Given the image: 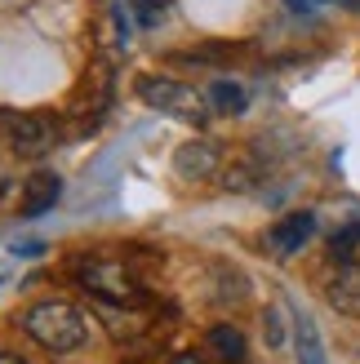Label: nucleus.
Instances as JSON below:
<instances>
[{
	"label": "nucleus",
	"mask_w": 360,
	"mask_h": 364,
	"mask_svg": "<svg viewBox=\"0 0 360 364\" xmlns=\"http://www.w3.org/2000/svg\"><path fill=\"white\" fill-rule=\"evenodd\" d=\"M174 169H178V178L201 182V178H209L213 169H218V147H213V142H205V138L183 142V147L174 151Z\"/></svg>",
	"instance_id": "423d86ee"
},
{
	"label": "nucleus",
	"mask_w": 360,
	"mask_h": 364,
	"mask_svg": "<svg viewBox=\"0 0 360 364\" xmlns=\"http://www.w3.org/2000/svg\"><path fill=\"white\" fill-rule=\"evenodd\" d=\"M0 364H27L23 355H14V351H0Z\"/></svg>",
	"instance_id": "dca6fc26"
},
{
	"label": "nucleus",
	"mask_w": 360,
	"mask_h": 364,
	"mask_svg": "<svg viewBox=\"0 0 360 364\" xmlns=\"http://www.w3.org/2000/svg\"><path fill=\"white\" fill-rule=\"evenodd\" d=\"M23 329L27 338L36 342V347H45L49 355H67V351H76L85 347V316L76 311L71 302H36L31 311L23 316Z\"/></svg>",
	"instance_id": "f257e3e1"
},
{
	"label": "nucleus",
	"mask_w": 360,
	"mask_h": 364,
	"mask_svg": "<svg viewBox=\"0 0 360 364\" xmlns=\"http://www.w3.org/2000/svg\"><path fill=\"white\" fill-rule=\"evenodd\" d=\"M316 235V213H290L280 218V223L272 227V235H267V245H272V253H280V258H294V253L302 249Z\"/></svg>",
	"instance_id": "39448f33"
},
{
	"label": "nucleus",
	"mask_w": 360,
	"mask_h": 364,
	"mask_svg": "<svg viewBox=\"0 0 360 364\" xmlns=\"http://www.w3.org/2000/svg\"><path fill=\"white\" fill-rule=\"evenodd\" d=\"M58 196H63V178L58 173H36L27 187H23V218H41L49 213L53 205H58Z\"/></svg>",
	"instance_id": "0eeeda50"
},
{
	"label": "nucleus",
	"mask_w": 360,
	"mask_h": 364,
	"mask_svg": "<svg viewBox=\"0 0 360 364\" xmlns=\"http://www.w3.org/2000/svg\"><path fill=\"white\" fill-rule=\"evenodd\" d=\"M49 147V124L41 116H18L14 124V151L18 156H45Z\"/></svg>",
	"instance_id": "1a4fd4ad"
},
{
	"label": "nucleus",
	"mask_w": 360,
	"mask_h": 364,
	"mask_svg": "<svg viewBox=\"0 0 360 364\" xmlns=\"http://www.w3.org/2000/svg\"><path fill=\"white\" fill-rule=\"evenodd\" d=\"M294 351L298 364H325V342H320V329L307 311H294Z\"/></svg>",
	"instance_id": "6e6552de"
},
{
	"label": "nucleus",
	"mask_w": 360,
	"mask_h": 364,
	"mask_svg": "<svg viewBox=\"0 0 360 364\" xmlns=\"http://www.w3.org/2000/svg\"><path fill=\"white\" fill-rule=\"evenodd\" d=\"M267 342H272V347H280V342H285V329H280V311H267Z\"/></svg>",
	"instance_id": "4468645a"
},
{
	"label": "nucleus",
	"mask_w": 360,
	"mask_h": 364,
	"mask_svg": "<svg viewBox=\"0 0 360 364\" xmlns=\"http://www.w3.org/2000/svg\"><path fill=\"white\" fill-rule=\"evenodd\" d=\"M356 240H360V227L351 223V227H343V231H338V235H334V253H343V249H351Z\"/></svg>",
	"instance_id": "ddd939ff"
},
{
	"label": "nucleus",
	"mask_w": 360,
	"mask_h": 364,
	"mask_svg": "<svg viewBox=\"0 0 360 364\" xmlns=\"http://www.w3.org/2000/svg\"><path fill=\"white\" fill-rule=\"evenodd\" d=\"M209 351L218 355L223 364H245V333L236 329V324H213L209 329Z\"/></svg>",
	"instance_id": "9d476101"
},
{
	"label": "nucleus",
	"mask_w": 360,
	"mask_h": 364,
	"mask_svg": "<svg viewBox=\"0 0 360 364\" xmlns=\"http://www.w3.org/2000/svg\"><path fill=\"white\" fill-rule=\"evenodd\" d=\"M245 89L240 85H231V80H213L209 89V107H218V112H245Z\"/></svg>",
	"instance_id": "9b49d317"
},
{
	"label": "nucleus",
	"mask_w": 360,
	"mask_h": 364,
	"mask_svg": "<svg viewBox=\"0 0 360 364\" xmlns=\"http://www.w3.org/2000/svg\"><path fill=\"white\" fill-rule=\"evenodd\" d=\"M285 5H290V9H298V14H307V9H320L325 0H285Z\"/></svg>",
	"instance_id": "2eb2a0df"
},
{
	"label": "nucleus",
	"mask_w": 360,
	"mask_h": 364,
	"mask_svg": "<svg viewBox=\"0 0 360 364\" xmlns=\"http://www.w3.org/2000/svg\"><path fill=\"white\" fill-rule=\"evenodd\" d=\"M325 298L338 316L360 320V262H338L334 267V276L325 284Z\"/></svg>",
	"instance_id": "20e7f679"
},
{
	"label": "nucleus",
	"mask_w": 360,
	"mask_h": 364,
	"mask_svg": "<svg viewBox=\"0 0 360 364\" xmlns=\"http://www.w3.org/2000/svg\"><path fill=\"white\" fill-rule=\"evenodd\" d=\"M129 5H134L138 27H156V23H160V14H165V0H129Z\"/></svg>",
	"instance_id": "f8f14e48"
},
{
	"label": "nucleus",
	"mask_w": 360,
	"mask_h": 364,
	"mask_svg": "<svg viewBox=\"0 0 360 364\" xmlns=\"http://www.w3.org/2000/svg\"><path fill=\"white\" fill-rule=\"evenodd\" d=\"M138 98L160 116H174V120H187V124H201L209 120V98L201 89H191L183 80H169V76H142L138 80Z\"/></svg>",
	"instance_id": "f03ea898"
},
{
	"label": "nucleus",
	"mask_w": 360,
	"mask_h": 364,
	"mask_svg": "<svg viewBox=\"0 0 360 364\" xmlns=\"http://www.w3.org/2000/svg\"><path fill=\"white\" fill-rule=\"evenodd\" d=\"M80 280L94 289L102 302H116V306L142 302L138 280H134L129 271H125V262H116V258H85V262H80Z\"/></svg>",
	"instance_id": "7ed1b4c3"
}]
</instances>
